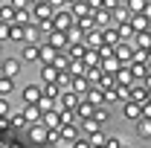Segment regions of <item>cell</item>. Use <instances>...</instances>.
Instances as JSON below:
<instances>
[{
  "label": "cell",
  "instance_id": "1",
  "mask_svg": "<svg viewBox=\"0 0 151 148\" xmlns=\"http://www.w3.org/2000/svg\"><path fill=\"white\" fill-rule=\"evenodd\" d=\"M134 52H137V50H134V44H128V41H122V44L113 47V58L119 61V67H128L134 61Z\"/></svg>",
  "mask_w": 151,
  "mask_h": 148
},
{
  "label": "cell",
  "instance_id": "2",
  "mask_svg": "<svg viewBox=\"0 0 151 148\" xmlns=\"http://www.w3.org/2000/svg\"><path fill=\"white\" fill-rule=\"evenodd\" d=\"M73 23H76V20H73V15H70L67 9H58V12H52V26H55L58 32H67Z\"/></svg>",
  "mask_w": 151,
  "mask_h": 148
},
{
  "label": "cell",
  "instance_id": "3",
  "mask_svg": "<svg viewBox=\"0 0 151 148\" xmlns=\"http://www.w3.org/2000/svg\"><path fill=\"white\" fill-rule=\"evenodd\" d=\"M41 99H44V87L41 84H26L23 87V102L26 105H38Z\"/></svg>",
  "mask_w": 151,
  "mask_h": 148
},
{
  "label": "cell",
  "instance_id": "4",
  "mask_svg": "<svg viewBox=\"0 0 151 148\" xmlns=\"http://www.w3.org/2000/svg\"><path fill=\"white\" fill-rule=\"evenodd\" d=\"M0 70H3L6 78H18V73H20V58H3V61H0Z\"/></svg>",
  "mask_w": 151,
  "mask_h": 148
},
{
  "label": "cell",
  "instance_id": "5",
  "mask_svg": "<svg viewBox=\"0 0 151 148\" xmlns=\"http://www.w3.org/2000/svg\"><path fill=\"white\" fill-rule=\"evenodd\" d=\"M78 99L81 96H76L73 90H61V96H58V108H64V111H76V105H78Z\"/></svg>",
  "mask_w": 151,
  "mask_h": 148
},
{
  "label": "cell",
  "instance_id": "6",
  "mask_svg": "<svg viewBox=\"0 0 151 148\" xmlns=\"http://www.w3.org/2000/svg\"><path fill=\"white\" fill-rule=\"evenodd\" d=\"M29 12H32V20H47V18H52V9H50V3L44 0V3H35V6H29Z\"/></svg>",
  "mask_w": 151,
  "mask_h": 148
},
{
  "label": "cell",
  "instance_id": "7",
  "mask_svg": "<svg viewBox=\"0 0 151 148\" xmlns=\"http://www.w3.org/2000/svg\"><path fill=\"white\" fill-rule=\"evenodd\" d=\"M81 44H84L87 50H99V47H102V29H90V32H84V35H81Z\"/></svg>",
  "mask_w": 151,
  "mask_h": 148
},
{
  "label": "cell",
  "instance_id": "8",
  "mask_svg": "<svg viewBox=\"0 0 151 148\" xmlns=\"http://www.w3.org/2000/svg\"><path fill=\"white\" fill-rule=\"evenodd\" d=\"M41 125H44L47 131H58V128H61V116H58V111L41 113Z\"/></svg>",
  "mask_w": 151,
  "mask_h": 148
},
{
  "label": "cell",
  "instance_id": "9",
  "mask_svg": "<svg viewBox=\"0 0 151 148\" xmlns=\"http://www.w3.org/2000/svg\"><path fill=\"white\" fill-rule=\"evenodd\" d=\"M67 12L73 15V20H78V18H87V15H93V9L84 3V0H76L73 6H67Z\"/></svg>",
  "mask_w": 151,
  "mask_h": 148
},
{
  "label": "cell",
  "instance_id": "10",
  "mask_svg": "<svg viewBox=\"0 0 151 148\" xmlns=\"http://www.w3.org/2000/svg\"><path fill=\"white\" fill-rule=\"evenodd\" d=\"M58 139L76 142V139H78V122H73V125H61V128H58Z\"/></svg>",
  "mask_w": 151,
  "mask_h": 148
},
{
  "label": "cell",
  "instance_id": "11",
  "mask_svg": "<svg viewBox=\"0 0 151 148\" xmlns=\"http://www.w3.org/2000/svg\"><path fill=\"white\" fill-rule=\"evenodd\" d=\"M128 26L134 29V35H137V32H148L151 20L145 18V15H131V20H128Z\"/></svg>",
  "mask_w": 151,
  "mask_h": 148
},
{
  "label": "cell",
  "instance_id": "12",
  "mask_svg": "<svg viewBox=\"0 0 151 148\" xmlns=\"http://www.w3.org/2000/svg\"><path fill=\"white\" fill-rule=\"evenodd\" d=\"M131 73H128V67H119L116 73H113V87H131Z\"/></svg>",
  "mask_w": 151,
  "mask_h": 148
},
{
  "label": "cell",
  "instance_id": "13",
  "mask_svg": "<svg viewBox=\"0 0 151 148\" xmlns=\"http://www.w3.org/2000/svg\"><path fill=\"white\" fill-rule=\"evenodd\" d=\"M67 90H73L76 96H84V93L90 90V84H87V78L84 75H73V81H70V87Z\"/></svg>",
  "mask_w": 151,
  "mask_h": 148
},
{
  "label": "cell",
  "instance_id": "14",
  "mask_svg": "<svg viewBox=\"0 0 151 148\" xmlns=\"http://www.w3.org/2000/svg\"><path fill=\"white\" fill-rule=\"evenodd\" d=\"M84 52H87V47H84V44H70V47L64 50L67 61H81V58H84Z\"/></svg>",
  "mask_w": 151,
  "mask_h": 148
},
{
  "label": "cell",
  "instance_id": "15",
  "mask_svg": "<svg viewBox=\"0 0 151 148\" xmlns=\"http://www.w3.org/2000/svg\"><path fill=\"white\" fill-rule=\"evenodd\" d=\"M26 131H29V139H32V142H38V145L47 142V128H44L41 122H38V125H29Z\"/></svg>",
  "mask_w": 151,
  "mask_h": 148
},
{
  "label": "cell",
  "instance_id": "16",
  "mask_svg": "<svg viewBox=\"0 0 151 148\" xmlns=\"http://www.w3.org/2000/svg\"><path fill=\"white\" fill-rule=\"evenodd\" d=\"M128 73H131V78H139V81H142V78L148 75V64H142V61H131V64H128Z\"/></svg>",
  "mask_w": 151,
  "mask_h": 148
},
{
  "label": "cell",
  "instance_id": "17",
  "mask_svg": "<svg viewBox=\"0 0 151 148\" xmlns=\"http://www.w3.org/2000/svg\"><path fill=\"white\" fill-rule=\"evenodd\" d=\"M102 44H108V47L122 44V41H119V32H116V26H105V29H102Z\"/></svg>",
  "mask_w": 151,
  "mask_h": 148
},
{
  "label": "cell",
  "instance_id": "18",
  "mask_svg": "<svg viewBox=\"0 0 151 148\" xmlns=\"http://www.w3.org/2000/svg\"><path fill=\"white\" fill-rule=\"evenodd\" d=\"M134 50L151 52V32H137V35H134Z\"/></svg>",
  "mask_w": 151,
  "mask_h": 148
},
{
  "label": "cell",
  "instance_id": "19",
  "mask_svg": "<svg viewBox=\"0 0 151 148\" xmlns=\"http://www.w3.org/2000/svg\"><path fill=\"white\" fill-rule=\"evenodd\" d=\"M20 113H23V119H26L29 125H38V122H41V108H38V105H26Z\"/></svg>",
  "mask_w": 151,
  "mask_h": 148
},
{
  "label": "cell",
  "instance_id": "20",
  "mask_svg": "<svg viewBox=\"0 0 151 148\" xmlns=\"http://www.w3.org/2000/svg\"><path fill=\"white\" fill-rule=\"evenodd\" d=\"M93 20H96V29H105V26H111V23H113L111 12H105V9H96V12H93Z\"/></svg>",
  "mask_w": 151,
  "mask_h": 148
},
{
  "label": "cell",
  "instance_id": "21",
  "mask_svg": "<svg viewBox=\"0 0 151 148\" xmlns=\"http://www.w3.org/2000/svg\"><path fill=\"white\" fill-rule=\"evenodd\" d=\"M111 18L116 20V23H128V20H131V12H128V6H125V3H119V6L111 12Z\"/></svg>",
  "mask_w": 151,
  "mask_h": 148
},
{
  "label": "cell",
  "instance_id": "22",
  "mask_svg": "<svg viewBox=\"0 0 151 148\" xmlns=\"http://www.w3.org/2000/svg\"><path fill=\"white\" fill-rule=\"evenodd\" d=\"M9 128L12 131H23V128H29V122H26V119H23V113H9Z\"/></svg>",
  "mask_w": 151,
  "mask_h": 148
},
{
  "label": "cell",
  "instance_id": "23",
  "mask_svg": "<svg viewBox=\"0 0 151 148\" xmlns=\"http://www.w3.org/2000/svg\"><path fill=\"white\" fill-rule=\"evenodd\" d=\"M41 87H44V96H47V99H58V96H61V84H58V81H44Z\"/></svg>",
  "mask_w": 151,
  "mask_h": 148
},
{
  "label": "cell",
  "instance_id": "24",
  "mask_svg": "<svg viewBox=\"0 0 151 148\" xmlns=\"http://www.w3.org/2000/svg\"><path fill=\"white\" fill-rule=\"evenodd\" d=\"M102 67H87V70H84V78H87V84H90V87H96V84H99V78H102Z\"/></svg>",
  "mask_w": 151,
  "mask_h": 148
},
{
  "label": "cell",
  "instance_id": "25",
  "mask_svg": "<svg viewBox=\"0 0 151 148\" xmlns=\"http://www.w3.org/2000/svg\"><path fill=\"white\" fill-rule=\"evenodd\" d=\"M76 29L84 35V32H90V29H96V20H93V15H87V18H78L76 20Z\"/></svg>",
  "mask_w": 151,
  "mask_h": 148
},
{
  "label": "cell",
  "instance_id": "26",
  "mask_svg": "<svg viewBox=\"0 0 151 148\" xmlns=\"http://www.w3.org/2000/svg\"><path fill=\"white\" fill-rule=\"evenodd\" d=\"M99 67H102V73H108V75H113L116 73V70H119V61H116V58H102V61H99Z\"/></svg>",
  "mask_w": 151,
  "mask_h": 148
},
{
  "label": "cell",
  "instance_id": "27",
  "mask_svg": "<svg viewBox=\"0 0 151 148\" xmlns=\"http://www.w3.org/2000/svg\"><path fill=\"white\" fill-rule=\"evenodd\" d=\"M90 119H93V122H99V125H102V122H108V119H111V108H108V105H99V108L93 111V116H90Z\"/></svg>",
  "mask_w": 151,
  "mask_h": 148
},
{
  "label": "cell",
  "instance_id": "28",
  "mask_svg": "<svg viewBox=\"0 0 151 148\" xmlns=\"http://www.w3.org/2000/svg\"><path fill=\"white\" fill-rule=\"evenodd\" d=\"M15 23H20V26L35 23V20H32V12H29V9H15Z\"/></svg>",
  "mask_w": 151,
  "mask_h": 148
},
{
  "label": "cell",
  "instance_id": "29",
  "mask_svg": "<svg viewBox=\"0 0 151 148\" xmlns=\"http://www.w3.org/2000/svg\"><path fill=\"white\" fill-rule=\"evenodd\" d=\"M81 99H84V102H90L93 108H99V105H102V90H99V87H90Z\"/></svg>",
  "mask_w": 151,
  "mask_h": 148
},
{
  "label": "cell",
  "instance_id": "30",
  "mask_svg": "<svg viewBox=\"0 0 151 148\" xmlns=\"http://www.w3.org/2000/svg\"><path fill=\"white\" fill-rule=\"evenodd\" d=\"M125 116H128V119H134V122H139V119H142L139 105H137V102H125Z\"/></svg>",
  "mask_w": 151,
  "mask_h": 148
},
{
  "label": "cell",
  "instance_id": "31",
  "mask_svg": "<svg viewBox=\"0 0 151 148\" xmlns=\"http://www.w3.org/2000/svg\"><path fill=\"white\" fill-rule=\"evenodd\" d=\"M12 90H15V78H0V99H9L12 96Z\"/></svg>",
  "mask_w": 151,
  "mask_h": 148
},
{
  "label": "cell",
  "instance_id": "32",
  "mask_svg": "<svg viewBox=\"0 0 151 148\" xmlns=\"http://www.w3.org/2000/svg\"><path fill=\"white\" fill-rule=\"evenodd\" d=\"M41 78L44 81H58V70L52 64H41Z\"/></svg>",
  "mask_w": 151,
  "mask_h": 148
},
{
  "label": "cell",
  "instance_id": "33",
  "mask_svg": "<svg viewBox=\"0 0 151 148\" xmlns=\"http://www.w3.org/2000/svg\"><path fill=\"white\" fill-rule=\"evenodd\" d=\"M26 35V26H20V23H9V41H23Z\"/></svg>",
  "mask_w": 151,
  "mask_h": 148
},
{
  "label": "cell",
  "instance_id": "34",
  "mask_svg": "<svg viewBox=\"0 0 151 148\" xmlns=\"http://www.w3.org/2000/svg\"><path fill=\"white\" fill-rule=\"evenodd\" d=\"M105 134H102V128L99 131H93V134H87V142H90V148H99V145H105Z\"/></svg>",
  "mask_w": 151,
  "mask_h": 148
},
{
  "label": "cell",
  "instance_id": "35",
  "mask_svg": "<svg viewBox=\"0 0 151 148\" xmlns=\"http://www.w3.org/2000/svg\"><path fill=\"white\" fill-rule=\"evenodd\" d=\"M38 38H41L38 26H35V23H29V26H26V35H23V44H38Z\"/></svg>",
  "mask_w": 151,
  "mask_h": 148
},
{
  "label": "cell",
  "instance_id": "36",
  "mask_svg": "<svg viewBox=\"0 0 151 148\" xmlns=\"http://www.w3.org/2000/svg\"><path fill=\"white\" fill-rule=\"evenodd\" d=\"M137 134H139L142 139H151V119H139V122H137Z\"/></svg>",
  "mask_w": 151,
  "mask_h": 148
},
{
  "label": "cell",
  "instance_id": "37",
  "mask_svg": "<svg viewBox=\"0 0 151 148\" xmlns=\"http://www.w3.org/2000/svg\"><path fill=\"white\" fill-rule=\"evenodd\" d=\"M20 55H23V61H38V44H26Z\"/></svg>",
  "mask_w": 151,
  "mask_h": 148
},
{
  "label": "cell",
  "instance_id": "38",
  "mask_svg": "<svg viewBox=\"0 0 151 148\" xmlns=\"http://www.w3.org/2000/svg\"><path fill=\"white\" fill-rule=\"evenodd\" d=\"M81 64H84V67H99V52H96V50H87L84 58H81Z\"/></svg>",
  "mask_w": 151,
  "mask_h": 148
},
{
  "label": "cell",
  "instance_id": "39",
  "mask_svg": "<svg viewBox=\"0 0 151 148\" xmlns=\"http://www.w3.org/2000/svg\"><path fill=\"white\" fill-rule=\"evenodd\" d=\"M119 102V93H116V87H111V90H102V105H116Z\"/></svg>",
  "mask_w": 151,
  "mask_h": 148
},
{
  "label": "cell",
  "instance_id": "40",
  "mask_svg": "<svg viewBox=\"0 0 151 148\" xmlns=\"http://www.w3.org/2000/svg\"><path fill=\"white\" fill-rule=\"evenodd\" d=\"M0 20L3 23H15V9L6 3V6H0Z\"/></svg>",
  "mask_w": 151,
  "mask_h": 148
},
{
  "label": "cell",
  "instance_id": "41",
  "mask_svg": "<svg viewBox=\"0 0 151 148\" xmlns=\"http://www.w3.org/2000/svg\"><path fill=\"white\" fill-rule=\"evenodd\" d=\"M125 6H128V12H131V15H142L145 0H125Z\"/></svg>",
  "mask_w": 151,
  "mask_h": 148
},
{
  "label": "cell",
  "instance_id": "42",
  "mask_svg": "<svg viewBox=\"0 0 151 148\" xmlns=\"http://www.w3.org/2000/svg\"><path fill=\"white\" fill-rule=\"evenodd\" d=\"M38 108H41V113H47V111H58V102H55V99H47V96H44V99L38 102Z\"/></svg>",
  "mask_w": 151,
  "mask_h": 148
},
{
  "label": "cell",
  "instance_id": "43",
  "mask_svg": "<svg viewBox=\"0 0 151 148\" xmlns=\"http://www.w3.org/2000/svg\"><path fill=\"white\" fill-rule=\"evenodd\" d=\"M116 32H119V41H131V38H134V29L128 26V23H119Z\"/></svg>",
  "mask_w": 151,
  "mask_h": 148
},
{
  "label": "cell",
  "instance_id": "44",
  "mask_svg": "<svg viewBox=\"0 0 151 148\" xmlns=\"http://www.w3.org/2000/svg\"><path fill=\"white\" fill-rule=\"evenodd\" d=\"M52 67H55L58 73H64V70L70 67V61H67V55H61V52H58V55H55V61H52Z\"/></svg>",
  "mask_w": 151,
  "mask_h": 148
},
{
  "label": "cell",
  "instance_id": "45",
  "mask_svg": "<svg viewBox=\"0 0 151 148\" xmlns=\"http://www.w3.org/2000/svg\"><path fill=\"white\" fill-rule=\"evenodd\" d=\"M96 87H99V90H111V87H113V75L105 73L102 78H99V84H96Z\"/></svg>",
  "mask_w": 151,
  "mask_h": 148
},
{
  "label": "cell",
  "instance_id": "46",
  "mask_svg": "<svg viewBox=\"0 0 151 148\" xmlns=\"http://www.w3.org/2000/svg\"><path fill=\"white\" fill-rule=\"evenodd\" d=\"M122 145H125V142H122L119 137H108V139H105V148H122Z\"/></svg>",
  "mask_w": 151,
  "mask_h": 148
},
{
  "label": "cell",
  "instance_id": "47",
  "mask_svg": "<svg viewBox=\"0 0 151 148\" xmlns=\"http://www.w3.org/2000/svg\"><path fill=\"white\" fill-rule=\"evenodd\" d=\"M61 139H58V131H47V142L44 145H58Z\"/></svg>",
  "mask_w": 151,
  "mask_h": 148
},
{
  "label": "cell",
  "instance_id": "48",
  "mask_svg": "<svg viewBox=\"0 0 151 148\" xmlns=\"http://www.w3.org/2000/svg\"><path fill=\"white\" fill-rule=\"evenodd\" d=\"M50 3V9L52 12H58V9H67V0H47Z\"/></svg>",
  "mask_w": 151,
  "mask_h": 148
},
{
  "label": "cell",
  "instance_id": "49",
  "mask_svg": "<svg viewBox=\"0 0 151 148\" xmlns=\"http://www.w3.org/2000/svg\"><path fill=\"white\" fill-rule=\"evenodd\" d=\"M12 9H29V0H9Z\"/></svg>",
  "mask_w": 151,
  "mask_h": 148
},
{
  "label": "cell",
  "instance_id": "50",
  "mask_svg": "<svg viewBox=\"0 0 151 148\" xmlns=\"http://www.w3.org/2000/svg\"><path fill=\"white\" fill-rule=\"evenodd\" d=\"M3 41H9V23L0 20V44H3Z\"/></svg>",
  "mask_w": 151,
  "mask_h": 148
},
{
  "label": "cell",
  "instance_id": "51",
  "mask_svg": "<svg viewBox=\"0 0 151 148\" xmlns=\"http://www.w3.org/2000/svg\"><path fill=\"white\" fill-rule=\"evenodd\" d=\"M116 6H119V0H102V9H105V12H113Z\"/></svg>",
  "mask_w": 151,
  "mask_h": 148
},
{
  "label": "cell",
  "instance_id": "52",
  "mask_svg": "<svg viewBox=\"0 0 151 148\" xmlns=\"http://www.w3.org/2000/svg\"><path fill=\"white\" fill-rule=\"evenodd\" d=\"M139 111H142V119H151V102H142Z\"/></svg>",
  "mask_w": 151,
  "mask_h": 148
},
{
  "label": "cell",
  "instance_id": "53",
  "mask_svg": "<svg viewBox=\"0 0 151 148\" xmlns=\"http://www.w3.org/2000/svg\"><path fill=\"white\" fill-rule=\"evenodd\" d=\"M9 99H0V116H9Z\"/></svg>",
  "mask_w": 151,
  "mask_h": 148
},
{
  "label": "cell",
  "instance_id": "54",
  "mask_svg": "<svg viewBox=\"0 0 151 148\" xmlns=\"http://www.w3.org/2000/svg\"><path fill=\"white\" fill-rule=\"evenodd\" d=\"M70 148H90V142H87V139H81V137H78V139H76V142H70Z\"/></svg>",
  "mask_w": 151,
  "mask_h": 148
},
{
  "label": "cell",
  "instance_id": "55",
  "mask_svg": "<svg viewBox=\"0 0 151 148\" xmlns=\"http://www.w3.org/2000/svg\"><path fill=\"white\" fill-rule=\"evenodd\" d=\"M84 3H87V6L93 9V12H96V9H102V0H84Z\"/></svg>",
  "mask_w": 151,
  "mask_h": 148
},
{
  "label": "cell",
  "instance_id": "56",
  "mask_svg": "<svg viewBox=\"0 0 151 148\" xmlns=\"http://www.w3.org/2000/svg\"><path fill=\"white\" fill-rule=\"evenodd\" d=\"M142 15H145V18L151 20V3H145V9H142Z\"/></svg>",
  "mask_w": 151,
  "mask_h": 148
},
{
  "label": "cell",
  "instance_id": "57",
  "mask_svg": "<svg viewBox=\"0 0 151 148\" xmlns=\"http://www.w3.org/2000/svg\"><path fill=\"white\" fill-rule=\"evenodd\" d=\"M0 128H9V116H0Z\"/></svg>",
  "mask_w": 151,
  "mask_h": 148
},
{
  "label": "cell",
  "instance_id": "58",
  "mask_svg": "<svg viewBox=\"0 0 151 148\" xmlns=\"http://www.w3.org/2000/svg\"><path fill=\"white\" fill-rule=\"evenodd\" d=\"M35 3H44V0H29V6H35Z\"/></svg>",
  "mask_w": 151,
  "mask_h": 148
},
{
  "label": "cell",
  "instance_id": "59",
  "mask_svg": "<svg viewBox=\"0 0 151 148\" xmlns=\"http://www.w3.org/2000/svg\"><path fill=\"white\" fill-rule=\"evenodd\" d=\"M0 148H6V142H3V139H0Z\"/></svg>",
  "mask_w": 151,
  "mask_h": 148
},
{
  "label": "cell",
  "instance_id": "60",
  "mask_svg": "<svg viewBox=\"0 0 151 148\" xmlns=\"http://www.w3.org/2000/svg\"><path fill=\"white\" fill-rule=\"evenodd\" d=\"M119 3H125V0H119Z\"/></svg>",
  "mask_w": 151,
  "mask_h": 148
},
{
  "label": "cell",
  "instance_id": "61",
  "mask_svg": "<svg viewBox=\"0 0 151 148\" xmlns=\"http://www.w3.org/2000/svg\"><path fill=\"white\" fill-rule=\"evenodd\" d=\"M145 3H151V0H145Z\"/></svg>",
  "mask_w": 151,
  "mask_h": 148
},
{
  "label": "cell",
  "instance_id": "62",
  "mask_svg": "<svg viewBox=\"0 0 151 148\" xmlns=\"http://www.w3.org/2000/svg\"><path fill=\"white\" fill-rule=\"evenodd\" d=\"M99 148H105V145H99Z\"/></svg>",
  "mask_w": 151,
  "mask_h": 148
},
{
  "label": "cell",
  "instance_id": "63",
  "mask_svg": "<svg viewBox=\"0 0 151 148\" xmlns=\"http://www.w3.org/2000/svg\"><path fill=\"white\" fill-rule=\"evenodd\" d=\"M122 148H128V145H122Z\"/></svg>",
  "mask_w": 151,
  "mask_h": 148
}]
</instances>
